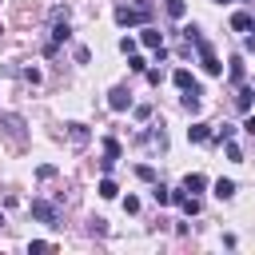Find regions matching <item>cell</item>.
I'll return each instance as SVG.
<instances>
[{"instance_id":"cell-23","label":"cell","mask_w":255,"mask_h":255,"mask_svg":"<svg viewBox=\"0 0 255 255\" xmlns=\"http://www.w3.org/2000/svg\"><path fill=\"white\" fill-rule=\"evenodd\" d=\"M120 52H124V56H131V52H135V40H131V36H124V40H120Z\"/></svg>"},{"instance_id":"cell-6","label":"cell","mask_w":255,"mask_h":255,"mask_svg":"<svg viewBox=\"0 0 255 255\" xmlns=\"http://www.w3.org/2000/svg\"><path fill=\"white\" fill-rule=\"evenodd\" d=\"M139 44H143V48H151V52H159V48H163V36H159L155 28H147V24H143V32H139Z\"/></svg>"},{"instance_id":"cell-1","label":"cell","mask_w":255,"mask_h":255,"mask_svg":"<svg viewBox=\"0 0 255 255\" xmlns=\"http://www.w3.org/2000/svg\"><path fill=\"white\" fill-rule=\"evenodd\" d=\"M151 20V4L147 0H135V4H120L116 8V24L120 28H143Z\"/></svg>"},{"instance_id":"cell-28","label":"cell","mask_w":255,"mask_h":255,"mask_svg":"<svg viewBox=\"0 0 255 255\" xmlns=\"http://www.w3.org/2000/svg\"><path fill=\"white\" fill-rule=\"evenodd\" d=\"M243 128H247V131H251V135H255V112H251V116H247V124H243Z\"/></svg>"},{"instance_id":"cell-9","label":"cell","mask_w":255,"mask_h":255,"mask_svg":"<svg viewBox=\"0 0 255 255\" xmlns=\"http://www.w3.org/2000/svg\"><path fill=\"white\" fill-rule=\"evenodd\" d=\"M203 187H207V179H203L199 171H187V175H183V191H191V195H199Z\"/></svg>"},{"instance_id":"cell-25","label":"cell","mask_w":255,"mask_h":255,"mask_svg":"<svg viewBox=\"0 0 255 255\" xmlns=\"http://www.w3.org/2000/svg\"><path fill=\"white\" fill-rule=\"evenodd\" d=\"M124 211H128V215H135V211H139V199H135V195H128V199H124Z\"/></svg>"},{"instance_id":"cell-26","label":"cell","mask_w":255,"mask_h":255,"mask_svg":"<svg viewBox=\"0 0 255 255\" xmlns=\"http://www.w3.org/2000/svg\"><path fill=\"white\" fill-rule=\"evenodd\" d=\"M28 251H52V243H48V239H32V243H28Z\"/></svg>"},{"instance_id":"cell-12","label":"cell","mask_w":255,"mask_h":255,"mask_svg":"<svg viewBox=\"0 0 255 255\" xmlns=\"http://www.w3.org/2000/svg\"><path fill=\"white\" fill-rule=\"evenodd\" d=\"M171 84H175V88H195V80H191L187 68H175V72H171Z\"/></svg>"},{"instance_id":"cell-21","label":"cell","mask_w":255,"mask_h":255,"mask_svg":"<svg viewBox=\"0 0 255 255\" xmlns=\"http://www.w3.org/2000/svg\"><path fill=\"white\" fill-rule=\"evenodd\" d=\"M231 135H235V128H231V124H223L219 131H211V139H231Z\"/></svg>"},{"instance_id":"cell-16","label":"cell","mask_w":255,"mask_h":255,"mask_svg":"<svg viewBox=\"0 0 255 255\" xmlns=\"http://www.w3.org/2000/svg\"><path fill=\"white\" fill-rule=\"evenodd\" d=\"M163 8H167V16H175V20H183V12H187L183 0H163Z\"/></svg>"},{"instance_id":"cell-20","label":"cell","mask_w":255,"mask_h":255,"mask_svg":"<svg viewBox=\"0 0 255 255\" xmlns=\"http://www.w3.org/2000/svg\"><path fill=\"white\" fill-rule=\"evenodd\" d=\"M223 147H227V159H235V163L243 159V151H239V143H231V139H223Z\"/></svg>"},{"instance_id":"cell-14","label":"cell","mask_w":255,"mask_h":255,"mask_svg":"<svg viewBox=\"0 0 255 255\" xmlns=\"http://www.w3.org/2000/svg\"><path fill=\"white\" fill-rule=\"evenodd\" d=\"M235 195V183L231 179H215V199H231Z\"/></svg>"},{"instance_id":"cell-10","label":"cell","mask_w":255,"mask_h":255,"mask_svg":"<svg viewBox=\"0 0 255 255\" xmlns=\"http://www.w3.org/2000/svg\"><path fill=\"white\" fill-rule=\"evenodd\" d=\"M251 104H255V92H251V88H239V92H235V108H239V112H251Z\"/></svg>"},{"instance_id":"cell-19","label":"cell","mask_w":255,"mask_h":255,"mask_svg":"<svg viewBox=\"0 0 255 255\" xmlns=\"http://www.w3.org/2000/svg\"><path fill=\"white\" fill-rule=\"evenodd\" d=\"M104 155H108V159H120V143H116V139H112V135H108V139H104Z\"/></svg>"},{"instance_id":"cell-17","label":"cell","mask_w":255,"mask_h":255,"mask_svg":"<svg viewBox=\"0 0 255 255\" xmlns=\"http://www.w3.org/2000/svg\"><path fill=\"white\" fill-rule=\"evenodd\" d=\"M231 84H243V60L231 56Z\"/></svg>"},{"instance_id":"cell-7","label":"cell","mask_w":255,"mask_h":255,"mask_svg":"<svg viewBox=\"0 0 255 255\" xmlns=\"http://www.w3.org/2000/svg\"><path fill=\"white\" fill-rule=\"evenodd\" d=\"M64 131H68V139H72V143H76V147H84V143H88V139H92V131H88V128H84V124H68V128H64Z\"/></svg>"},{"instance_id":"cell-29","label":"cell","mask_w":255,"mask_h":255,"mask_svg":"<svg viewBox=\"0 0 255 255\" xmlns=\"http://www.w3.org/2000/svg\"><path fill=\"white\" fill-rule=\"evenodd\" d=\"M0 223H4V215H0Z\"/></svg>"},{"instance_id":"cell-4","label":"cell","mask_w":255,"mask_h":255,"mask_svg":"<svg viewBox=\"0 0 255 255\" xmlns=\"http://www.w3.org/2000/svg\"><path fill=\"white\" fill-rule=\"evenodd\" d=\"M108 108H112V112H128V108H131V92H128V88H112V92H108Z\"/></svg>"},{"instance_id":"cell-30","label":"cell","mask_w":255,"mask_h":255,"mask_svg":"<svg viewBox=\"0 0 255 255\" xmlns=\"http://www.w3.org/2000/svg\"><path fill=\"white\" fill-rule=\"evenodd\" d=\"M0 32H4V28H0Z\"/></svg>"},{"instance_id":"cell-13","label":"cell","mask_w":255,"mask_h":255,"mask_svg":"<svg viewBox=\"0 0 255 255\" xmlns=\"http://www.w3.org/2000/svg\"><path fill=\"white\" fill-rule=\"evenodd\" d=\"M96 191H100L104 199H116V195H120V187H116V179H108V175H104V179L96 183Z\"/></svg>"},{"instance_id":"cell-22","label":"cell","mask_w":255,"mask_h":255,"mask_svg":"<svg viewBox=\"0 0 255 255\" xmlns=\"http://www.w3.org/2000/svg\"><path fill=\"white\" fill-rule=\"evenodd\" d=\"M135 175H139V179H143V183H151V179H155V171H151V167H147V163H139V167H135Z\"/></svg>"},{"instance_id":"cell-18","label":"cell","mask_w":255,"mask_h":255,"mask_svg":"<svg viewBox=\"0 0 255 255\" xmlns=\"http://www.w3.org/2000/svg\"><path fill=\"white\" fill-rule=\"evenodd\" d=\"M128 68H131V72H147V60H143V56H135V52H131V56H128Z\"/></svg>"},{"instance_id":"cell-15","label":"cell","mask_w":255,"mask_h":255,"mask_svg":"<svg viewBox=\"0 0 255 255\" xmlns=\"http://www.w3.org/2000/svg\"><path fill=\"white\" fill-rule=\"evenodd\" d=\"M151 199H155L159 207H163V203H171V187H163V183H155V187H151Z\"/></svg>"},{"instance_id":"cell-8","label":"cell","mask_w":255,"mask_h":255,"mask_svg":"<svg viewBox=\"0 0 255 255\" xmlns=\"http://www.w3.org/2000/svg\"><path fill=\"white\" fill-rule=\"evenodd\" d=\"M187 139H191V143H207V139H211V124H191V128H187Z\"/></svg>"},{"instance_id":"cell-11","label":"cell","mask_w":255,"mask_h":255,"mask_svg":"<svg viewBox=\"0 0 255 255\" xmlns=\"http://www.w3.org/2000/svg\"><path fill=\"white\" fill-rule=\"evenodd\" d=\"M231 28H235V32H247V28H251V12H243V8L231 12Z\"/></svg>"},{"instance_id":"cell-27","label":"cell","mask_w":255,"mask_h":255,"mask_svg":"<svg viewBox=\"0 0 255 255\" xmlns=\"http://www.w3.org/2000/svg\"><path fill=\"white\" fill-rule=\"evenodd\" d=\"M108 231V219H92V235H104Z\"/></svg>"},{"instance_id":"cell-24","label":"cell","mask_w":255,"mask_h":255,"mask_svg":"<svg viewBox=\"0 0 255 255\" xmlns=\"http://www.w3.org/2000/svg\"><path fill=\"white\" fill-rule=\"evenodd\" d=\"M36 175H40V179H52V175H56V167H52V163H40V167H36Z\"/></svg>"},{"instance_id":"cell-2","label":"cell","mask_w":255,"mask_h":255,"mask_svg":"<svg viewBox=\"0 0 255 255\" xmlns=\"http://www.w3.org/2000/svg\"><path fill=\"white\" fill-rule=\"evenodd\" d=\"M195 52H199V68H203L207 76H219V72H223V64L215 60V52H211V44H207L203 36L195 40Z\"/></svg>"},{"instance_id":"cell-5","label":"cell","mask_w":255,"mask_h":255,"mask_svg":"<svg viewBox=\"0 0 255 255\" xmlns=\"http://www.w3.org/2000/svg\"><path fill=\"white\" fill-rule=\"evenodd\" d=\"M0 128H4L12 139H24V120H20L16 112H4V116H0Z\"/></svg>"},{"instance_id":"cell-3","label":"cell","mask_w":255,"mask_h":255,"mask_svg":"<svg viewBox=\"0 0 255 255\" xmlns=\"http://www.w3.org/2000/svg\"><path fill=\"white\" fill-rule=\"evenodd\" d=\"M32 215H36L40 223L56 227V219H60V207H56V203H48V199H32Z\"/></svg>"}]
</instances>
